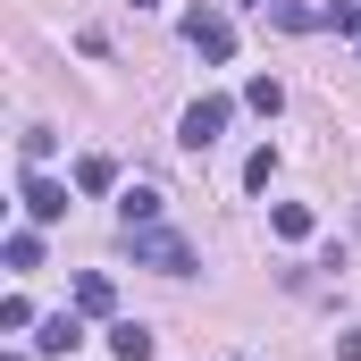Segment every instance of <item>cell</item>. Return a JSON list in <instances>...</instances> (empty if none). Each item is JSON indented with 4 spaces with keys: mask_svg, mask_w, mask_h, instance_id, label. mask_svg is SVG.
<instances>
[{
    "mask_svg": "<svg viewBox=\"0 0 361 361\" xmlns=\"http://www.w3.org/2000/svg\"><path fill=\"white\" fill-rule=\"evenodd\" d=\"M126 252H135V269H160V277H193V244L169 235L160 219L152 227H126Z\"/></svg>",
    "mask_w": 361,
    "mask_h": 361,
    "instance_id": "1",
    "label": "cell"
},
{
    "mask_svg": "<svg viewBox=\"0 0 361 361\" xmlns=\"http://www.w3.org/2000/svg\"><path fill=\"white\" fill-rule=\"evenodd\" d=\"M227 118H235V101H227V92H202V101H193V109H185V126H177V143H185V152H210V143H219V135H227Z\"/></svg>",
    "mask_w": 361,
    "mask_h": 361,
    "instance_id": "2",
    "label": "cell"
},
{
    "mask_svg": "<svg viewBox=\"0 0 361 361\" xmlns=\"http://www.w3.org/2000/svg\"><path fill=\"white\" fill-rule=\"evenodd\" d=\"M185 42H193L210 68H219V59H235V25H227L219 8H193V17H185Z\"/></svg>",
    "mask_w": 361,
    "mask_h": 361,
    "instance_id": "3",
    "label": "cell"
},
{
    "mask_svg": "<svg viewBox=\"0 0 361 361\" xmlns=\"http://www.w3.org/2000/svg\"><path fill=\"white\" fill-rule=\"evenodd\" d=\"M25 219H34V227L68 219V185H59V177H25Z\"/></svg>",
    "mask_w": 361,
    "mask_h": 361,
    "instance_id": "4",
    "label": "cell"
},
{
    "mask_svg": "<svg viewBox=\"0 0 361 361\" xmlns=\"http://www.w3.org/2000/svg\"><path fill=\"white\" fill-rule=\"evenodd\" d=\"M152 345H160V336H152L143 319H109V353L118 361H152Z\"/></svg>",
    "mask_w": 361,
    "mask_h": 361,
    "instance_id": "5",
    "label": "cell"
},
{
    "mask_svg": "<svg viewBox=\"0 0 361 361\" xmlns=\"http://www.w3.org/2000/svg\"><path fill=\"white\" fill-rule=\"evenodd\" d=\"M76 311H85V319H109V311H118V286H109L101 269H85L76 277Z\"/></svg>",
    "mask_w": 361,
    "mask_h": 361,
    "instance_id": "6",
    "label": "cell"
},
{
    "mask_svg": "<svg viewBox=\"0 0 361 361\" xmlns=\"http://www.w3.org/2000/svg\"><path fill=\"white\" fill-rule=\"evenodd\" d=\"M34 345H42V353H76V345H85V319H76V311H59V319H42V336H34Z\"/></svg>",
    "mask_w": 361,
    "mask_h": 361,
    "instance_id": "7",
    "label": "cell"
},
{
    "mask_svg": "<svg viewBox=\"0 0 361 361\" xmlns=\"http://www.w3.org/2000/svg\"><path fill=\"white\" fill-rule=\"evenodd\" d=\"M269 17L286 34H319V25H328V8H311V0H269Z\"/></svg>",
    "mask_w": 361,
    "mask_h": 361,
    "instance_id": "8",
    "label": "cell"
},
{
    "mask_svg": "<svg viewBox=\"0 0 361 361\" xmlns=\"http://www.w3.org/2000/svg\"><path fill=\"white\" fill-rule=\"evenodd\" d=\"M109 185H118V160L109 152H85L76 160V193H109Z\"/></svg>",
    "mask_w": 361,
    "mask_h": 361,
    "instance_id": "9",
    "label": "cell"
},
{
    "mask_svg": "<svg viewBox=\"0 0 361 361\" xmlns=\"http://www.w3.org/2000/svg\"><path fill=\"white\" fill-rule=\"evenodd\" d=\"M118 219H126V227H152V219H160V193H152V185H126V193H118Z\"/></svg>",
    "mask_w": 361,
    "mask_h": 361,
    "instance_id": "10",
    "label": "cell"
},
{
    "mask_svg": "<svg viewBox=\"0 0 361 361\" xmlns=\"http://www.w3.org/2000/svg\"><path fill=\"white\" fill-rule=\"evenodd\" d=\"M0 252H8V269H17V277H25V269H42V235H34V227H17Z\"/></svg>",
    "mask_w": 361,
    "mask_h": 361,
    "instance_id": "11",
    "label": "cell"
},
{
    "mask_svg": "<svg viewBox=\"0 0 361 361\" xmlns=\"http://www.w3.org/2000/svg\"><path fill=\"white\" fill-rule=\"evenodd\" d=\"M244 109L277 118V109H286V85H277V76H252V85H244Z\"/></svg>",
    "mask_w": 361,
    "mask_h": 361,
    "instance_id": "12",
    "label": "cell"
},
{
    "mask_svg": "<svg viewBox=\"0 0 361 361\" xmlns=\"http://www.w3.org/2000/svg\"><path fill=\"white\" fill-rule=\"evenodd\" d=\"M269 227L286 235V244H302V235H311V210H302V202H277V210H269Z\"/></svg>",
    "mask_w": 361,
    "mask_h": 361,
    "instance_id": "13",
    "label": "cell"
},
{
    "mask_svg": "<svg viewBox=\"0 0 361 361\" xmlns=\"http://www.w3.org/2000/svg\"><path fill=\"white\" fill-rule=\"evenodd\" d=\"M51 143H59L51 126H25V135H17V152H25V169H42V160H51Z\"/></svg>",
    "mask_w": 361,
    "mask_h": 361,
    "instance_id": "14",
    "label": "cell"
},
{
    "mask_svg": "<svg viewBox=\"0 0 361 361\" xmlns=\"http://www.w3.org/2000/svg\"><path fill=\"white\" fill-rule=\"evenodd\" d=\"M328 34H345V42H361V0H336V8H328Z\"/></svg>",
    "mask_w": 361,
    "mask_h": 361,
    "instance_id": "15",
    "label": "cell"
},
{
    "mask_svg": "<svg viewBox=\"0 0 361 361\" xmlns=\"http://www.w3.org/2000/svg\"><path fill=\"white\" fill-rule=\"evenodd\" d=\"M269 177H277V152H269V143H261V152L244 160V185H252V193H269Z\"/></svg>",
    "mask_w": 361,
    "mask_h": 361,
    "instance_id": "16",
    "label": "cell"
},
{
    "mask_svg": "<svg viewBox=\"0 0 361 361\" xmlns=\"http://www.w3.org/2000/svg\"><path fill=\"white\" fill-rule=\"evenodd\" d=\"M336 353H345V361H361V328H345V336H336Z\"/></svg>",
    "mask_w": 361,
    "mask_h": 361,
    "instance_id": "17",
    "label": "cell"
},
{
    "mask_svg": "<svg viewBox=\"0 0 361 361\" xmlns=\"http://www.w3.org/2000/svg\"><path fill=\"white\" fill-rule=\"evenodd\" d=\"M261 8H269V0H261Z\"/></svg>",
    "mask_w": 361,
    "mask_h": 361,
    "instance_id": "18",
    "label": "cell"
}]
</instances>
